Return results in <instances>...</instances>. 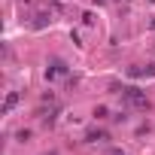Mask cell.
I'll return each instance as SVG.
<instances>
[{"label": "cell", "mask_w": 155, "mask_h": 155, "mask_svg": "<svg viewBox=\"0 0 155 155\" xmlns=\"http://www.w3.org/2000/svg\"><path fill=\"white\" fill-rule=\"evenodd\" d=\"M146 28H149V31H155V15L149 18V25H146Z\"/></svg>", "instance_id": "obj_12"}, {"label": "cell", "mask_w": 155, "mask_h": 155, "mask_svg": "<svg viewBox=\"0 0 155 155\" xmlns=\"http://www.w3.org/2000/svg\"><path fill=\"white\" fill-rule=\"evenodd\" d=\"M94 3H97V6H101V3H107V0H94Z\"/></svg>", "instance_id": "obj_13"}, {"label": "cell", "mask_w": 155, "mask_h": 155, "mask_svg": "<svg viewBox=\"0 0 155 155\" xmlns=\"http://www.w3.org/2000/svg\"><path fill=\"white\" fill-rule=\"evenodd\" d=\"M107 113H110L107 107H94V119H107Z\"/></svg>", "instance_id": "obj_8"}, {"label": "cell", "mask_w": 155, "mask_h": 155, "mask_svg": "<svg viewBox=\"0 0 155 155\" xmlns=\"http://www.w3.org/2000/svg\"><path fill=\"white\" fill-rule=\"evenodd\" d=\"M128 119H131V116H128V110H119V113H113V122H116V125H125Z\"/></svg>", "instance_id": "obj_6"}, {"label": "cell", "mask_w": 155, "mask_h": 155, "mask_svg": "<svg viewBox=\"0 0 155 155\" xmlns=\"http://www.w3.org/2000/svg\"><path fill=\"white\" fill-rule=\"evenodd\" d=\"M18 3H31V0H18Z\"/></svg>", "instance_id": "obj_14"}, {"label": "cell", "mask_w": 155, "mask_h": 155, "mask_svg": "<svg viewBox=\"0 0 155 155\" xmlns=\"http://www.w3.org/2000/svg\"><path fill=\"white\" fill-rule=\"evenodd\" d=\"M67 73H70V67H67L61 58H52V61L46 64V79H49V82L58 79V76H67Z\"/></svg>", "instance_id": "obj_2"}, {"label": "cell", "mask_w": 155, "mask_h": 155, "mask_svg": "<svg viewBox=\"0 0 155 155\" xmlns=\"http://www.w3.org/2000/svg\"><path fill=\"white\" fill-rule=\"evenodd\" d=\"M110 155H128L125 149H110Z\"/></svg>", "instance_id": "obj_11"}, {"label": "cell", "mask_w": 155, "mask_h": 155, "mask_svg": "<svg viewBox=\"0 0 155 155\" xmlns=\"http://www.w3.org/2000/svg\"><path fill=\"white\" fill-rule=\"evenodd\" d=\"M122 101H125L128 107H134V110H149V107H152V104H149V97H146V91H143V88H137V85H125Z\"/></svg>", "instance_id": "obj_1"}, {"label": "cell", "mask_w": 155, "mask_h": 155, "mask_svg": "<svg viewBox=\"0 0 155 155\" xmlns=\"http://www.w3.org/2000/svg\"><path fill=\"white\" fill-rule=\"evenodd\" d=\"M49 155H55V152H49Z\"/></svg>", "instance_id": "obj_15"}, {"label": "cell", "mask_w": 155, "mask_h": 155, "mask_svg": "<svg viewBox=\"0 0 155 155\" xmlns=\"http://www.w3.org/2000/svg\"><path fill=\"white\" fill-rule=\"evenodd\" d=\"M70 40H73L76 46H82V37H79V31H70Z\"/></svg>", "instance_id": "obj_10"}, {"label": "cell", "mask_w": 155, "mask_h": 155, "mask_svg": "<svg viewBox=\"0 0 155 155\" xmlns=\"http://www.w3.org/2000/svg\"><path fill=\"white\" fill-rule=\"evenodd\" d=\"M82 25H94V12H82Z\"/></svg>", "instance_id": "obj_9"}, {"label": "cell", "mask_w": 155, "mask_h": 155, "mask_svg": "<svg viewBox=\"0 0 155 155\" xmlns=\"http://www.w3.org/2000/svg\"><path fill=\"white\" fill-rule=\"evenodd\" d=\"M31 140V128H21V131H15V143H28Z\"/></svg>", "instance_id": "obj_7"}, {"label": "cell", "mask_w": 155, "mask_h": 155, "mask_svg": "<svg viewBox=\"0 0 155 155\" xmlns=\"http://www.w3.org/2000/svg\"><path fill=\"white\" fill-rule=\"evenodd\" d=\"M49 21H52V12H37L34 21H31V28L34 31H43V28H49Z\"/></svg>", "instance_id": "obj_5"}, {"label": "cell", "mask_w": 155, "mask_h": 155, "mask_svg": "<svg viewBox=\"0 0 155 155\" xmlns=\"http://www.w3.org/2000/svg\"><path fill=\"white\" fill-rule=\"evenodd\" d=\"M18 101H21V91H9L6 101H3V116H9V113L18 107Z\"/></svg>", "instance_id": "obj_3"}, {"label": "cell", "mask_w": 155, "mask_h": 155, "mask_svg": "<svg viewBox=\"0 0 155 155\" xmlns=\"http://www.w3.org/2000/svg\"><path fill=\"white\" fill-rule=\"evenodd\" d=\"M110 140V134L104 131V128H91L88 134H85V143H107Z\"/></svg>", "instance_id": "obj_4"}]
</instances>
